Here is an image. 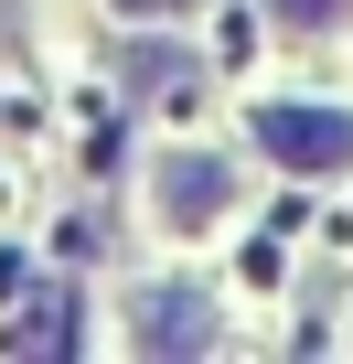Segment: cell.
<instances>
[{"instance_id":"1","label":"cell","mask_w":353,"mask_h":364,"mask_svg":"<svg viewBox=\"0 0 353 364\" xmlns=\"http://www.w3.org/2000/svg\"><path fill=\"white\" fill-rule=\"evenodd\" d=\"M257 150L289 171V182H332V171H353V107H332V97H257Z\"/></svg>"},{"instance_id":"2","label":"cell","mask_w":353,"mask_h":364,"mask_svg":"<svg viewBox=\"0 0 353 364\" xmlns=\"http://www.w3.org/2000/svg\"><path fill=\"white\" fill-rule=\"evenodd\" d=\"M150 215H161V236H214L236 215V171L214 150H161L150 161Z\"/></svg>"},{"instance_id":"3","label":"cell","mask_w":353,"mask_h":364,"mask_svg":"<svg viewBox=\"0 0 353 364\" xmlns=\"http://www.w3.org/2000/svg\"><path fill=\"white\" fill-rule=\"evenodd\" d=\"M129 343H139V353H204V343H214V300H204L193 279H161V289L129 300Z\"/></svg>"},{"instance_id":"4","label":"cell","mask_w":353,"mask_h":364,"mask_svg":"<svg viewBox=\"0 0 353 364\" xmlns=\"http://www.w3.org/2000/svg\"><path fill=\"white\" fill-rule=\"evenodd\" d=\"M268 11H278L289 33H332V22H353V0H268Z\"/></svg>"},{"instance_id":"5","label":"cell","mask_w":353,"mask_h":364,"mask_svg":"<svg viewBox=\"0 0 353 364\" xmlns=\"http://www.w3.org/2000/svg\"><path fill=\"white\" fill-rule=\"evenodd\" d=\"M118 11H139V22H171V11H204V0H118Z\"/></svg>"}]
</instances>
